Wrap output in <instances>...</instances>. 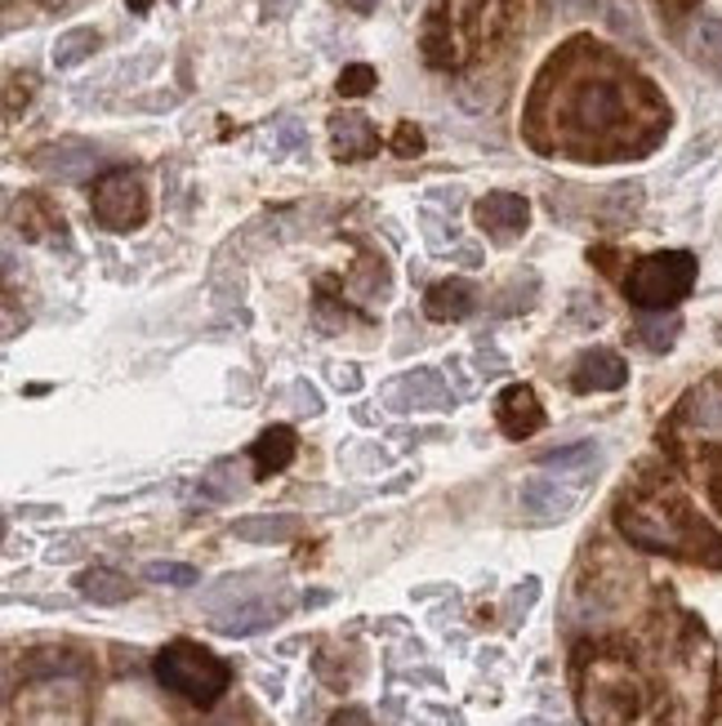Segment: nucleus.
Segmentation results:
<instances>
[{"label": "nucleus", "mask_w": 722, "mask_h": 726, "mask_svg": "<svg viewBox=\"0 0 722 726\" xmlns=\"http://www.w3.org/2000/svg\"><path fill=\"white\" fill-rule=\"evenodd\" d=\"M143 579L148 585H170V589H192L197 585V566H187V562H148L143 566Z\"/></svg>", "instance_id": "b1692460"}, {"label": "nucleus", "mask_w": 722, "mask_h": 726, "mask_svg": "<svg viewBox=\"0 0 722 726\" xmlns=\"http://www.w3.org/2000/svg\"><path fill=\"white\" fill-rule=\"evenodd\" d=\"M558 76L566 81V72L558 67ZM634 116V99H629V81L620 72H611L602 63V54H593V67L571 72V81L562 85V99L553 108V125L562 130L558 143H585V148H602L607 138L624 134Z\"/></svg>", "instance_id": "f257e3e1"}, {"label": "nucleus", "mask_w": 722, "mask_h": 726, "mask_svg": "<svg viewBox=\"0 0 722 726\" xmlns=\"http://www.w3.org/2000/svg\"><path fill=\"white\" fill-rule=\"evenodd\" d=\"M370 85H375V67H366V63H353L340 76V94H344V99H362V94H370Z\"/></svg>", "instance_id": "393cba45"}, {"label": "nucleus", "mask_w": 722, "mask_h": 726, "mask_svg": "<svg viewBox=\"0 0 722 726\" xmlns=\"http://www.w3.org/2000/svg\"><path fill=\"white\" fill-rule=\"evenodd\" d=\"M285 611H291V606H285V593H272L264 585V589H255L246 598L210 611V624L219 628V633H228V638H246V633H259V628H272Z\"/></svg>", "instance_id": "423d86ee"}, {"label": "nucleus", "mask_w": 722, "mask_h": 726, "mask_svg": "<svg viewBox=\"0 0 722 726\" xmlns=\"http://www.w3.org/2000/svg\"><path fill=\"white\" fill-rule=\"evenodd\" d=\"M678 330H683V321L678 317H664V312H643L638 317V339L651 348V353H664V348H673V339H678Z\"/></svg>", "instance_id": "412c9836"}, {"label": "nucleus", "mask_w": 722, "mask_h": 726, "mask_svg": "<svg viewBox=\"0 0 722 726\" xmlns=\"http://www.w3.org/2000/svg\"><path fill=\"white\" fill-rule=\"evenodd\" d=\"M330 152H334V161H366L379 152V134L362 112H334L330 116Z\"/></svg>", "instance_id": "ddd939ff"}, {"label": "nucleus", "mask_w": 722, "mask_h": 726, "mask_svg": "<svg viewBox=\"0 0 722 726\" xmlns=\"http://www.w3.org/2000/svg\"><path fill=\"white\" fill-rule=\"evenodd\" d=\"M495 415H500L504 438H513V442L536 438V432L544 428V406H540V397H536L531 389H522V383H513V389H504V397H500Z\"/></svg>", "instance_id": "4468645a"}, {"label": "nucleus", "mask_w": 722, "mask_h": 726, "mask_svg": "<svg viewBox=\"0 0 722 726\" xmlns=\"http://www.w3.org/2000/svg\"><path fill=\"white\" fill-rule=\"evenodd\" d=\"M620 530L629 536V544H638L647 553H683L687 549L683 526L673 521V513H664L660 504H629V508H620Z\"/></svg>", "instance_id": "0eeeda50"}, {"label": "nucleus", "mask_w": 722, "mask_h": 726, "mask_svg": "<svg viewBox=\"0 0 722 726\" xmlns=\"http://www.w3.org/2000/svg\"><path fill=\"white\" fill-rule=\"evenodd\" d=\"M683 419L700 438H722V383H700L683 402Z\"/></svg>", "instance_id": "f3484780"}, {"label": "nucleus", "mask_w": 722, "mask_h": 726, "mask_svg": "<svg viewBox=\"0 0 722 726\" xmlns=\"http://www.w3.org/2000/svg\"><path fill=\"white\" fill-rule=\"evenodd\" d=\"M696 50L709 63H722V19H709V23L696 27Z\"/></svg>", "instance_id": "a878e982"}, {"label": "nucleus", "mask_w": 722, "mask_h": 726, "mask_svg": "<svg viewBox=\"0 0 722 726\" xmlns=\"http://www.w3.org/2000/svg\"><path fill=\"white\" fill-rule=\"evenodd\" d=\"M330 726H375V722H370L366 709H344V713H334V717H330Z\"/></svg>", "instance_id": "c756f323"}, {"label": "nucleus", "mask_w": 722, "mask_h": 726, "mask_svg": "<svg viewBox=\"0 0 722 726\" xmlns=\"http://www.w3.org/2000/svg\"><path fill=\"white\" fill-rule=\"evenodd\" d=\"M357 383H362V379H357V370H353V366H348V370H340V389H348V393H353Z\"/></svg>", "instance_id": "473e14b6"}, {"label": "nucleus", "mask_w": 722, "mask_h": 726, "mask_svg": "<svg viewBox=\"0 0 722 726\" xmlns=\"http://www.w3.org/2000/svg\"><path fill=\"white\" fill-rule=\"evenodd\" d=\"M348 5H353V10H357V14H370V10H375V5H379V0H348Z\"/></svg>", "instance_id": "72a5a7b5"}, {"label": "nucleus", "mask_w": 722, "mask_h": 726, "mask_svg": "<svg viewBox=\"0 0 722 726\" xmlns=\"http://www.w3.org/2000/svg\"><path fill=\"white\" fill-rule=\"evenodd\" d=\"M477 308V290H473V281H464V276H451V281H438L424 295V312L432 317V321H464L468 312Z\"/></svg>", "instance_id": "2eb2a0df"}, {"label": "nucleus", "mask_w": 722, "mask_h": 726, "mask_svg": "<svg viewBox=\"0 0 722 726\" xmlns=\"http://www.w3.org/2000/svg\"><path fill=\"white\" fill-rule=\"evenodd\" d=\"M540 468L544 472H589V468H598V442H580V446H566V451H553V455H544L540 459Z\"/></svg>", "instance_id": "4be33fe9"}, {"label": "nucleus", "mask_w": 722, "mask_h": 726, "mask_svg": "<svg viewBox=\"0 0 722 726\" xmlns=\"http://www.w3.org/2000/svg\"><path fill=\"white\" fill-rule=\"evenodd\" d=\"M250 455H255V464H259L264 477H268V472H281L285 464L295 459V432L285 428V423H272L268 432H259V442L250 446Z\"/></svg>", "instance_id": "6ab92c4d"}, {"label": "nucleus", "mask_w": 722, "mask_h": 726, "mask_svg": "<svg viewBox=\"0 0 722 726\" xmlns=\"http://www.w3.org/2000/svg\"><path fill=\"white\" fill-rule=\"evenodd\" d=\"M624 379H629L624 357L611 353V348H593V353H585L580 361H575L571 389L575 393H615V389H624Z\"/></svg>", "instance_id": "f8f14e48"}, {"label": "nucleus", "mask_w": 722, "mask_h": 726, "mask_svg": "<svg viewBox=\"0 0 722 726\" xmlns=\"http://www.w3.org/2000/svg\"><path fill=\"white\" fill-rule=\"evenodd\" d=\"M201 487L210 491V500H236L241 491H246V472L236 468V459H219V464L206 472Z\"/></svg>", "instance_id": "5701e85b"}, {"label": "nucleus", "mask_w": 722, "mask_h": 726, "mask_svg": "<svg viewBox=\"0 0 722 726\" xmlns=\"http://www.w3.org/2000/svg\"><path fill=\"white\" fill-rule=\"evenodd\" d=\"M232 536L246 540V544H285V540L299 536V517H291V513H255V517L232 521Z\"/></svg>", "instance_id": "dca6fc26"}, {"label": "nucleus", "mask_w": 722, "mask_h": 726, "mask_svg": "<svg viewBox=\"0 0 722 726\" xmlns=\"http://www.w3.org/2000/svg\"><path fill=\"white\" fill-rule=\"evenodd\" d=\"M76 589H81L89 602H99V606H121V602H130V593H134V585H130L121 570H112V566H89V570H81V575H76Z\"/></svg>", "instance_id": "a211bd4d"}, {"label": "nucleus", "mask_w": 722, "mask_h": 726, "mask_svg": "<svg viewBox=\"0 0 722 726\" xmlns=\"http://www.w3.org/2000/svg\"><path fill=\"white\" fill-rule=\"evenodd\" d=\"M696 285V259L687 250H664V255H647L629 281H624V295L643 312H664L678 299H687V290Z\"/></svg>", "instance_id": "20e7f679"}, {"label": "nucleus", "mask_w": 722, "mask_h": 726, "mask_svg": "<svg viewBox=\"0 0 722 726\" xmlns=\"http://www.w3.org/2000/svg\"><path fill=\"white\" fill-rule=\"evenodd\" d=\"M553 10H558L562 19H585V14L598 10V0H553Z\"/></svg>", "instance_id": "c85d7f7f"}, {"label": "nucleus", "mask_w": 722, "mask_h": 726, "mask_svg": "<svg viewBox=\"0 0 722 726\" xmlns=\"http://www.w3.org/2000/svg\"><path fill=\"white\" fill-rule=\"evenodd\" d=\"M419 148H424V134H419L415 125H402L397 138H393V152H397V157H415Z\"/></svg>", "instance_id": "cd10ccee"}, {"label": "nucleus", "mask_w": 722, "mask_h": 726, "mask_svg": "<svg viewBox=\"0 0 722 726\" xmlns=\"http://www.w3.org/2000/svg\"><path fill=\"white\" fill-rule=\"evenodd\" d=\"M477 214V227L481 232H491L495 241H513L526 219H531V206H526V197H517V192H491V197H481L473 206Z\"/></svg>", "instance_id": "9b49d317"}, {"label": "nucleus", "mask_w": 722, "mask_h": 726, "mask_svg": "<svg viewBox=\"0 0 722 726\" xmlns=\"http://www.w3.org/2000/svg\"><path fill=\"white\" fill-rule=\"evenodd\" d=\"M295 148H304V130H299L295 116H285L277 125V152H295Z\"/></svg>", "instance_id": "bb28decb"}, {"label": "nucleus", "mask_w": 722, "mask_h": 726, "mask_svg": "<svg viewBox=\"0 0 722 726\" xmlns=\"http://www.w3.org/2000/svg\"><path fill=\"white\" fill-rule=\"evenodd\" d=\"M389 406L393 410H451L455 397H451L446 379L438 370L419 366V370H411V374L397 379V389L389 393Z\"/></svg>", "instance_id": "9d476101"}, {"label": "nucleus", "mask_w": 722, "mask_h": 726, "mask_svg": "<svg viewBox=\"0 0 722 726\" xmlns=\"http://www.w3.org/2000/svg\"><path fill=\"white\" fill-rule=\"evenodd\" d=\"M299 0H264V14L268 19H285V14H295Z\"/></svg>", "instance_id": "2f4dec72"}, {"label": "nucleus", "mask_w": 722, "mask_h": 726, "mask_svg": "<svg viewBox=\"0 0 722 726\" xmlns=\"http://www.w3.org/2000/svg\"><path fill=\"white\" fill-rule=\"evenodd\" d=\"M295 406L308 410V415H321V397L308 389V383H299V389H295Z\"/></svg>", "instance_id": "7c9ffc66"}, {"label": "nucleus", "mask_w": 722, "mask_h": 726, "mask_svg": "<svg viewBox=\"0 0 722 726\" xmlns=\"http://www.w3.org/2000/svg\"><path fill=\"white\" fill-rule=\"evenodd\" d=\"M32 165L40 174L59 179V183H81V179H89L94 170L103 165V152L94 148V143H85V138H59V143H45V148H36Z\"/></svg>", "instance_id": "6e6552de"}, {"label": "nucleus", "mask_w": 722, "mask_h": 726, "mask_svg": "<svg viewBox=\"0 0 722 726\" xmlns=\"http://www.w3.org/2000/svg\"><path fill=\"white\" fill-rule=\"evenodd\" d=\"M517 504L536 526H558V521H566L575 508H580V491H571L562 477L558 481L553 477H531V481H522Z\"/></svg>", "instance_id": "1a4fd4ad"}, {"label": "nucleus", "mask_w": 722, "mask_h": 726, "mask_svg": "<svg viewBox=\"0 0 722 726\" xmlns=\"http://www.w3.org/2000/svg\"><path fill=\"white\" fill-rule=\"evenodd\" d=\"M94 219L112 232H130L148 223V187L130 170H112L94 183Z\"/></svg>", "instance_id": "39448f33"}, {"label": "nucleus", "mask_w": 722, "mask_h": 726, "mask_svg": "<svg viewBox=\"0 0 722 726\" xmlns=\"http://www.w3.org/2000/svg\"><path fill=\"white\" fill-rule=\"evenodd\" d=\"M500 0H442L424 27V54L432 67H460L491 40Z\"/></svg>", "instance_id": "f03ea898"}, {"label": "nucleus", "mask_w": 722, "mask_h": 726, "mask_svg": "<svg viewBox=\"0 0 722 726\" xmlns=\"http://www.w3.org/2000/svg\"><path fill=\"white\" fill-rule=\"evenodd\" d=\"M152 668H157V682L166 691L183 696L187 704H197V709H210L228 691V682H232V668L215 651H206L197 642H170L157 655Z\"/></svg>", "instance_id": "7ed1b4c3"}, {"label": "nucleus", "mask_w": 722, "mask_h": 726, "mask_svg": "<svg viewBox=\"0 0 722 726\" xmlns=\"http://www.w3.org/2000/svg\"><path fill=\"white\" fill-rule=\"evenodd\" d=\"M94 50H99V32L94 27H72L54 40V67H76L85 59H94Z\"/></svg>", "instance_id": "aec40b11"}]
</instances>
